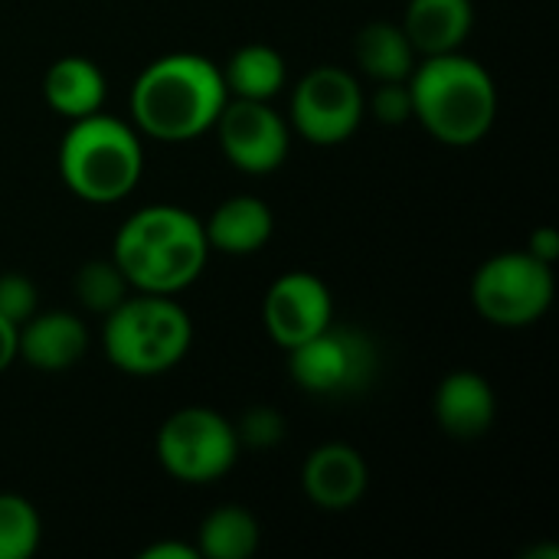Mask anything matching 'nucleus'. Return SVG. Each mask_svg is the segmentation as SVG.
<instances>
[{"label":"nucleus","mask_w":559,"mask_h":559,"mask_svg":"<svg viewBox=\"0 0 559 559\" xmlns=\"http://www.w3.org/2000/svg\"><path fill=\"white\" fill-rule=\"evenodd\" d=\"M380 370L377 344L357 331L328 324L314 337L301 341L288 350V373L292 380L314 396H354L364 393Z\"/></svg>","instance_id":"nucleus-8"},{"label":"nucleus","mask_w":559,"mask_h":559,"mask_svg":"<svg viewBox=\"0 0 559 559\" xmlns=\"http://www.w3.org/2000/svg\"><path fill=\"white\" fill-rule=\"evenodd\" d=\"M367 108L383 124H406V121H413L409 79H403V82H377V92L367 98Z\"/></svg>","instance_id":"nucleus-25"},{"label":"nucleus","mask_w":559,"mask_h":559,"mask_svg":"<svg viewBox=\"0 0 559 559\" xmlns=\"http://www.w3.org/2000/svg\"><path fill=\"white\" fill-rule=\"evenodd\" d=\"M88 350V328L72 311H36L16 328V360L59 373L75 367Z\"/></svg>","instance_id":"nucleus-13"},{"label":"nucleus","mask_w":559,"mask_h":559,"mask_svg":"<svg viewBox=\"0 0 559 559\" xmlns=\"http://www.w3.org/2000/svg\"><path fill=\"white\" fill-rule=\"evenodd\" d=\"M354 59L373 82H403L413 75L419 56L400 23L377 20L367 23L354 39Z\"/></svg>","instance_id":"nucleus-19"},{"label":"nucleus","mask_w":559,"mask_h":559,"mask_svg":"<svg viewBox=\"0 0 559 559\" xmlns=\"http://www.w3.org/2000/svg\"><path fill=\"white\" fill-rule=\"evenodd\" d=\"M210 259L203 219L183 206L151 203L131 213L115 233L111 262L134 292L177 295L190 288Z\"/></svg>","instance_id":"nucleus-2"},{"label":"nucleus","mask_w":559,"mask_h":559,"mask_svg":"<svg viewBox=\"0 0 559 559\" xmlns=\"http://www.w3.org/2000/svg\"><path fill=\"white\" fill-rule=\"evenodd\" d=\"M233 429H236L239 449H252V452L275 449L285 439V419L272 406H252V409H246L242 419L233 423Z\"/></svg>","instance_id":"nucleus-23"},{"label":"nucleus","mask_w":559,"mask_h":559,"mask_svg":"<svg viewBox=\"0 0 559 559\" xmlns=\"http://www.w3.org/2000/svg\"><path fill=\"white\" fill-rule=\"evenodd\" d=\"M193 547L203 559H249L259 550V521L242 504H223L203 518Z\"/></svg>","instance_id":"nucleus-20"},{"label":"nucleus","mask_w":559,"mask_h":559,"mask_svg":"<svg viewBox=\"0 0 559 559\" xmlns=\"http://www.w3.org/2000/svg\"><path fill=\"white\" fill-rule=\"evenodd\" d=\"M334 321V298L324 278L314 272H285L278 275L262 301V324L269 337L282 347L292 350L301 341L314 337Z\"/></svg>","instance_id":"nucleus-11"},{"label":"nucleus","mask_w":559,"mask_h":559,"mask_svg":"<svg viewBox=\"0 0 559 559\" xmlns=\"http://www.w3.org/2000/svg\"><path fill=\"white\" fill-rule=\"evenodd\" d=\"M154 452L170 478L183 485H210L236 465L242 449L226 416L210 406H187L164 419Z\"/></svg>","instance_id":"nucleus-7"},{"label":"nucleus","mask_w":559,"mask_h":559,"mask_svg":"<svg viewBox=\"0 0 559 559\" xmlns=\"http://www.w3.org/2000/svg\"><path fill=\"white\" fill-rule=\"evenodd\" d=\"M138 559H200L193 544L183 540H154L151 547H144Z\"/></svg>","instance_id":"nucleus-27"},{"label":"nucleus","mask_w":559,"mask_h":559,"mask_svg":"<svg viewBox=\"0 0 559 559\" xmlns=\"http://www.w3.org/2000/svg\"><path fill=\"white\" fill-rule=\"evenodd\" d=\"M203 233L210 242V252L223 255H252L265 249V242L275 233V213L259 197H229L223 200L210 219H203Z\"/></svg>","instance_id":"nucleus-15"},{"label":"nucleus","mask_w":559,"mask_h":559,"mask_svg":"<svg viewBox=\"0 0 559 559\" xmlns=\"http://www.w3.org/2000/svg\"><path fill=\"white\" fill-rule=\"evenodd\" d=\"M413 121L449 147H472L485 141L498 118V85L491 72L459 52L426 56L409 75Z\"/></svg>","instance_id":"nucleus-3"},{"label":"nucleus","mask_w":559,"mask_h":559,"mask_svg":"<svg viewBox=\"0 0 559 559\" xmlns=\"http://www.w3.org/2000/svg\"><path fill=\"white\" fill-rule=\"evenodd\" d=\"M39 311V292L23 272H3L0 275V318L10 324H23Z\"/></svg>","instance_id":"nucleus-24"},{"label":"nucleus","mask_w":559,"mask_h":559,"mask_svg":"<svg viewBox=\"0 0 559 559\" xmlns=\"http://www.w3.org/2000/svg\"><path fill=\"white\" fill-rule=\"evenodd\" d=\"M72 288H75L79 305L88 308V311H95V314H102V318H105L108 311H115V308L134 292V288L128 285L124 272H121L111 259H92V262H85V265L75 272Z\"/></svg>","instance_id":"nucleus-22"},{"label":"nucleus","mask_w":559,"mask_h":559,"mask_svg":"<svg viewBox=\"0 0 559 559\" xmlns=\"http://www.w3.org/2000/svg\"><path fill=\"white\" fill-rule=\"evenodd\" d=\"M223 72L200 52H167L147 62L131 85V124L154 141H193L213 131L226 105Z\"/></svg>","instance_id":"nucleus-1"},{"label":"nucleus","mask_w":559,"mask_h":559,"mask_svg":"<svg viewBox=\"0 0 559 559\" xmlns=\"http://www.w3.org/2000/svg\"><path fill=\"white\" fill-rule=\"evenodd\" d=\"M43 98L66 121L95 115L105 105V75L88 56H59L43 75Z\"/></svg>","instance_id":"nucleus-17"},{"label":"nucleus","mask_w":559,"mask_h":559,"mask_svg":"<svg viewBox=\"0 0 559 559\" xmlns=\"http://www.w3.org/2000/svg\"><path fill=\"white\" fill-rule=\"evenodd\" d=\"M39 511L26 498L0 491V559H29L39 550Z\"/></svg>","instance_id":"nucleus-21"},{"label":"nucleus","mask_w":559,"mask_h":559,"mask_svg":"<svg viewBox=\"0 0 559 559\" xmlns=\"http://www.w3.org/2000/svg\"><path fill=\"white\" fill-rule=\"evenodd\" d=\"M16 360V324L0 318V373Z\"/></svg>","instance_id":"nucleus-28"},{"label":"nucleus","mask_w":559,"mask_h":559,"mask_svg":"<svg viewBox=\"0 0 559 559\" xmlns=\"http://www.w3.org/2000/svg\"><path fill=\"white\" fill-rule=\"evenodd\" d=\"M223 85L229 98H246V102H272L285 82H288V66L278 49L269 43H246L239 46L223 66Z\"/></svg>","instance_id":"nucleus-18"},{"label":"nucleus","mask_w":559,"mask_h":559,"mask_svg":"<svg viewBox=\"0 0 559 559\" xmlns=\"http://www.w3.org/2000/svg\"><path fill=\"white\" fill-rule=\"evenodd\" d=\"M213 128L226 160L252 177L275 174L292 147V124L272 108V102L226 98Z\"/></svg>","instance_id":"nucleus-10"},{"label":"nucleus","mask_w":559,"mask_h":559,"mask_svg":"<svg viewBox=\"0 0 559 559\" xmlns=\"http://www.w3.org/2000/svg\"><path fill=\"white\" fill-rule=\"evenodd\" d=\"M370 485L364 455L347 442H324L301 465V488L321 511H350Z\"/></svg>","instance_id":"nucleus-12"},{"label":"nucleus","mask_w":559,"mask_h":559,"mask_svg":"<svg viewBox=\"0 0 559 559\" xmlns=\"http://www.w3.org/2000/svg\"><path fill=\"white\" fill-rule=\"evenodd\" d=\"M557 295L554 265L534 259L527 249L501 252L478 265L472 278V305L495 328L537 324Z\"/></svg>","instance_id":"nucleus-6"},{"label":"nucleus","mask_w":559,"mask_h":559,"mask_svg":"<svg viewBox=\"0 0 559 559\" xmlns=\"http://www.w3.org/2000/svg\"><path fill=\"white\" fill-rule=\"evenodd\" d=\"M432 413L445 436L472 442L495 426L498 400L491 383L478 370H452L436 390Z\"/></svg>","instance_id":"nucleus-14"},{"label":"nucleus","mask_w":559,"mask_h":559,"mask_svg":"<svg viewBox=\"0 0 559 559\" xmlns=\"http://www.w3.org/2000/svg\"><path fill=\"white\" fill-rule=\"evenodd\" d=\"M475 26L472 0H409L403 13V33L419 59L459 52Z\"/></svg>","instance_id":"nucleus-16"},{"label":"nucleus","mask_w":559,"mask_h":559,"mask_svg":"<svg viewBox=\"0 0 559 559\" xmlns=\"http://www.w3.org/2000/svg\"><path fill=\"white\" fill-rule=\"evenodd\" d=\"M144 174V144L134 124L111 115H85L69 121L59 144V177L85 203L124 200Z\"/></svg>","instance_id":"nucleus-4"},{"label":"nucleus","mask_w":559,"mask_h":559,"mask_svg":"<svg viewBox=\"0 0 559 559\" xmlns=\"http://www.w3.org/2000/svg\"><path fill=\"white\" fill-rule=\"evenodd\" d=\"M193 344V321L174 295L131 292L102 324V350L128 377H157L177 367Z\"/></svg>","instance_id":"nucleus-5"},{"label":"nucleus","mask_w":559,"mask_h":559,"mask_svg":"<svg viewBox=\"0 0 559 559\" xmlns=\"http://www.w3.org/2000/svg\"><path fill=\"white\" fill-rule=\"evenodd\" d=\"M527 252L547 265H554L559 259V229L554 226H537L527 239Z\"/></svg>","instance_id":"nucleus-26"},{"label":"nucleus","mask_w":559,"mask_h":559,"mask_svg":"<svg viewBox=\"0 0 559 559\" xmlns=\"http://www.w3.org/2000/svg\"><path fill=\"white\" fill-rule=\"evenodd\" d=\"M367 115V95L344 66L311 69L292 92V128L314 147L350 141Z\"/></svg>","instance_id":"nucleus-9"}]
</instances>
